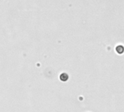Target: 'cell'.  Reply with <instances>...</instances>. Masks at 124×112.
<instances>
[{"label": "cell", "mask_w": 124, "mask_h": 112, "mask_svg": "<svg viewBox=\"0 0 124 112\" xmlns=\"http://www.w3.org/2000/svg\"><path fill=\"white\" fill-rule=\"evenodd\" d=\"M68 78H69V76H68V74L67 73H62V74H60V80L62 81V82H66V81H68Z\"/></svg>", "instance_id": "6da1fadb"}, {"label": "cell", "mask_w": 124, "mask_h": 112, "mask_svg": "<svg viewBox=\"0 0 124 112\" xmlns=\"http://www.w3.org/2000/svg\"><path fill=\"white\" fill-rule=\"evenodd\" d=\"M116 50L118 54H123L124 52V47L123 45H121V44L118 45L116 48Z\"/></svg>", "instance_id": "7a4b0ae2"}]
</instances>
